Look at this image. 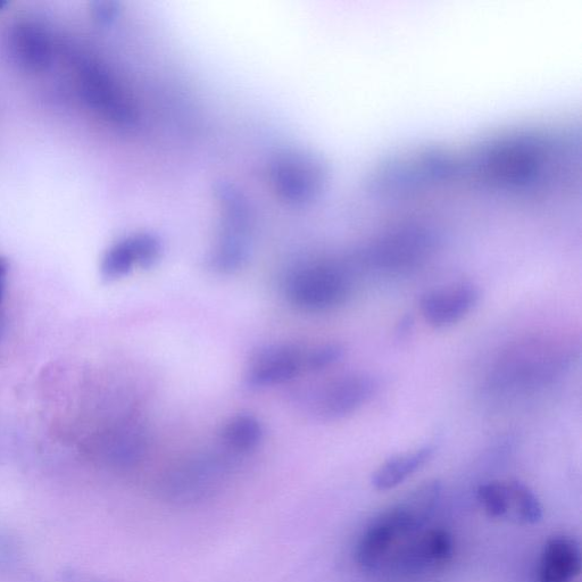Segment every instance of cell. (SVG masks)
<instances>
[{"label": "cell", "instance_id": "1", "mask_svg": "<svg viewBox=\"0 0 582 582\" xmlns=\"http://www.w3.org/2000/svg\"><path fill=\"white\" fill-rule=\"evenodd\" d=\"M354 289L351 271L336 262L299 265L287 278L288 301L299 310L326 312L347 303Z\"/></svg>", "mask_w": 582, "mask_h": 582}, {"label": "cell", "instance_id": "2", "mask_svg": "<svg viewBox=\"0 0 582 582\" xmlns=\"http://www.w3.org/2000/svg\"><path fill=\"white\" fill-rule=\"evenodd\" d=\"M379 390V380L371 373L352 372L332 379L309 397V409L323 421L347 418L372 401Z\"/></svg>", "mask_w": 582, "mask_h": 582}, {"label": "cell", "instance_id": "3", "mask_svg": "<svg viewBox=\"0 0 582 582\" xmlns=\"http://www.w3.org/2000/svg\"><path fill=\"white\" fill-rule=\"evenodd\" d=\"M480 298L475 282H452L427 290L420 299V312L429 326L450 328L475 310Z\"/></svg>", "mask_w": 582, "mask_h": 582}, {"label": "cell", "instance_id": "4", "mask_svg": "<svg viewBox=\"0 0 582 582\" xmlns=\"http://www.w3.org/2000/svg\"><path fill=\"white\" fill-rule=\"evenodd\" d=\"M305 355V349L295 345L261 347L249 359L247 384L254 388L286 384L306 369Z\"/></svg>", "mask_w": 582, "mask_h": 582}, {"label": "cell", "instance_id": "5", "mask_svg": "<svg viewBox=\"0 0 582 582\" xmlns=\"http://www.w3.org/2000/svg\"><path fill=\"white\" fill-rule=\"evenodd\" d=\"M413 531L409 520L398 506L374 521L356 547V561L365 569H373L384 559L398 536Z\"/></svg>", "mask_w": 582, "mask_h": 582}, {"label": "cell", "instance_id": "6", "mask_svg": "<svg viewBox=\"0 0 582 582\" xmlns=\"http://www.w3.org/2000/svg\"><path fill=\"white\" fill-rule=\"evenodd\" d=\"M8 48L14 61L29 71H43L53 60L52 39L36 23L16 24L8 37Z\"/></svg>", "mask_w": 582, "mask_h": 582}, {"label": "cell", "instance_id": "7", "mask_svg": "<svg viewBox=\"0 0 582 582\" xmlns=\"http://www.w3.org/2000/svg\"><path fill=\"white\" fill-rule=\"evenodd\" d=\"M430 248V237L423 231H404L402 234L390 236L372 247L371 261L389 270L407 268L426 256Z\"/></svg>", "mask_w": 582, "mask_h": 582}, {"label": "cell", "instance_id": "8", "mask_svg": "<svg viewBox=\"0 0 582 582\" xmlns=\"http://www.w3.org/2000/svg\"><path fill=\"white\" fill-rule=\"evenodd\" d=\"M581 571V552L576 540L554 537L545 544L539 565V582H571Z\"/></svg>", "mask_w": 582, "mask_h": 582}, {"label": "cell", "instance_id": "9", "mask_svg": "<svg viewBox=\"0 0 582 582\" xmlns=\"http://www.w3.org/2000/svg\"><path fill=\"white\" fill-rule=\"evenodd\" d=\"M436 453V446L427 444L413 451L397 454L373 473L372 486L380 492L393 489L426 465Z\"/></svg>", "mask_w": 582, "mask_h": 582}, {"label": "cell", "instance_id": "10", "mask_svg": "<svg viewBox=\"0 0 582 582\" xmlns=\"http://www.w3.org/2000/svg\"><path fill=\"white\" fill-rule=\"evenodd\" d=\"M221 437L223 443L232 451H252L263 438L262 423L253 415H236L224 424Z\"/></svg>", "mask_w": 582, "mask_h": 582}, {"label": "cell", "instance_id": "11", "mask_svg": "<svg viewBox=\"0 0 582 582\" xmlns=\"http://www.w3.org/2000/svg\"><path fill=\"white\" fill-rule=\"evenodd\" d=\"M139 268L135 234L123 238L107 249L101 264L102 276L107 281L119 280Z\"/></svg>", "mask_w": 582, "mask_h": 582}, {"label": "cell", "instance_id": "12", "mask_svg": "<svg viewBox=\"0 0 582 582\" xmlns=\"http://www.w3.org/2000/svg\"><path fill=\"white\" fill-rule=\"evenodd\" d=\"M509 493V514L520 523L535 525L543 518V507L532 490L518 480L506 481Z\"/></svg>", "mask_w": 582, "mask_h": 582}, {"label": "cell", "instance_id": "13", "mask_svg": "<svg viewBox=\"0 0 582 582\" xmlns=\"http://www.w3.org/2000/svg\"><path fill=\"white\" fill-rule=\"evenodd\" d=\"M454 554V540L450 532L444 529L430 530L418 544L421 560L429 562H447Z\"/></svg>", "mask_w": 582, "mask_h": 582}, {"label": "cell", "instance_id": "14", "mask_svg": "<svg viewBox=\"0 0 582 582\" xmlns=\"http://www.w3.org/2000/svg\"><path fill=\"white\" fill-rule=\"evenodd\" d=\"M478 500L489 518L501 519L509 514L506 481H489L478 489Z\"/></svg>", "mask_w": 582, "mask_h": 582}, {"label": "cell", "instance_id": "15", "mask_svg": "<svg viewBox=\"0 0 582 582\" xmlns=\"http://www.w3.org/2000/svg\"><path fill=\"white\" fill-rule=\"evenodd\" d=\"M344 348L338 344H324L306 351L305 368L311 371H321L332 367L344 356Z\"/></svg>", "mask_w": 582, "mask_h": 582}, {"label": "cell", "instance_id": "16", "mask_svg": "<svg viewBox=\"0 0 582 582\" xmlns=\"http://www.w3.org/2000/svg\"><path fill=\"white\" fill-rule=\"evenodd\" d=\"M7 272H8L7 263L3 259V257H0V302H2L4 296L7 281Z\"/></svg>", "mask_w": 582, "mask_h": 582}]
</instances>
